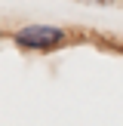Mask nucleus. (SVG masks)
<instances>
[{"instance_id":"f257e3e1","label":"nucleus","mask_w":123,"mask_h":126,"mask_svg":"<svg viewBox=\"0 0 123 126\" xmlns=\"http://www.w3.org/2000/svg\"><path fill=\"white\" fill-rule=\"evenodd\" d=\"M65 31L62 28H52V25H25L12 34V40L25 49H55L65 43Z\"/></svg>"}]
</instances>
